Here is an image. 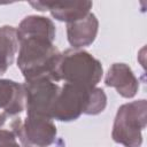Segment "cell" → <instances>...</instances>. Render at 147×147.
<instances>
[{
	"instance_id": "1",
	"label": "cell",
	"mask_w": 147,
	"mask_h": 147,
	"mask_svg": "<svg viewBox=\"0 0 147 147\" xmlns=\"http://www.w3.org/2000/svg\"><path fill=\"white\" fill-rule=\"evenodd\" d=\"M18 40L17 67L25 80L46 77L60 82L57 69L61 53L54 46L55 26L45 17L30 15L24 17L16 29Z\"/></svg>"
},
{
	"instance_id": "2",
	"label": "cell",
	"mask_w": 147,
	"mask_h": 147,
	"mask_svg": "<svg viewBox=\"0 0 147 147\" xmlns=\"http://www.w3.org/2000/svg\"><path fill=\"white\" fill-rule=\"evenodd\" d=\"M107 105V96L102 88H87L64 83L57 93L52 107L51 118L70 122L77 119L82 114L98 115Z\"/></svg>"
},
{
	"instance_id": "3",
	"label": "cell",
	"mask_w": 147,
	"mask_h": 147,
	"mask_svg": "<svg viewBox=\"0 0 147 147\" xmlns=\"http://www.w3.org/2000/svg\"><path fill=\"white\" fill-rule=\"evenodd\" d=\"M102 65L90 53L79 49H67L61 53L59 80L87 88L96 87L102 78Z\"/></svg>"
},
{
	"instance_id": "4",
	"label": "cell",
	"mask_w": 147,
	"mask_h": 147,
	"mask_svg": "<svg viewBox=\"0 0 147 147\" xmlns=\"http://www.w3.org/2000/svg\"><path fill=\"white\" fill-rule=\"evenodd\" d=\"M146 100L132 101L122 105L116 114L111 137L124 147H140L142 130L146 127Z\"/></svg>"
},
{
	"instance_id": "5",
	"label": "cell",
	"mask_w": 147,
	"mask_h": 147,
	"mask_svg": "<svg viewBox=\"0 0 147 147\" xmlns=\"http://www.w3.org/2000/svg\"><path fill=\"white\" fill-rule=\"evenodd\" d=\"M23 88L26 115L51 118L52 107L60 91V86L54 80L41 77L25 80Z\"/></svg>"
},
{
	"instance_id": "6",
	"label": "cell",
	"mask_w": 147,
	"mask_h": 147,
	"mask_svg": "<svg viewBox=\"0 0 147 147\" xmlns=\"http://www.w3.org/2000/svg\"><path fill=\"white\" fill-rule=\"evenodd\" d=\"M16 137L23 147H48L56 138V126L49 117L26 115Z\"/></svg>"
},
{
	"instance_id": "7",
	"label": "cell",
	"mask_w": 147,
	"mask_h": 147,
	"mask_svg": "<svg viewBox=\"0 0 147 147\" xmlns=\"http://www.w3.org/2000/svg\"><path fill=\"white\" fill-rule=\"evenodd\" d=\"M30 5L37 10H48L52 16L59 21L69 23L84 18L90 14L93 3L91 1H37L30 2Z\"/></svg>"
},
{
	"instance_id": "8",
	"label": "cell",
	"mask_w": 147,
	"mask_h": 147,
	"mask_svg": "<svg viewBox=\"0 0 147 147\" xmlns=\"http://www.w3.org/2000/svg\"><path fill=\"white\" fill-rule=\"evenodd\" d=\"M105 83L107 86L114 87L123 98H133L139 88L138 79L125 63H114L106 75Z\"/></svg>"
},
{
	"instance_id": "9",
	"label": "cell",
	"mask_w": 147,
	"mask_h": 147,
	"mask_svg": "<svg viewBox=\"0 0 147 147\" xmlns=\"http://www.w3.org/2000/svg\"><path fill=\"white\" fill-rule=\"evenodd\" d=\"M99 22L93 13L87 14L84 18L67 25L68 41L74 48H80L91 45L96 37Z\"/></svg>"
},
{
	"instance_id": "10",
	"label": "cell",
	"mask_w": 147,
	"mask_h": 147,
	"mask_svg": "<svg viewBox=\"0 0 147 147\" xmlns=\"http://www.w3.org/2000/svg\"><path fill=\"white\" fill-rule=\"evenodd\" d=\"M25 108L23 84L0 79V109L10 116H18Z\"/></svg>"
},
{
	"instance_id": "11",
	"label": "cell",
	"mask_w": 147,
	"mask_h": 147,
	"mask_svg": "<svg viewBox=\"0 0 147 147\" xmlns=\"http://www.w3.org/2000/svg\"><path fill=\"white\" fill-rule=\"evenodd\" d=\"M18 51V40L16 29L10 25L0 28V76L3 75L10 64H13L15 55Z\"/></svg>"
},
{
	"instance_id": "12",
	"label": "cell",
	"mask_w": 147,
	"mask_h": 147,
	"mask_svg": "<svg viewBox=\"0 0 147 147\" xmlns=\"http://www.w3.org/2000/svg\"><path fill=\"white\" fill-rule=\"evenodd\" d=\"M16 139L17 137L11 130L0 127V147H21Z\"/></svg>"
}]
</instances>
